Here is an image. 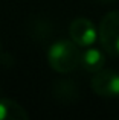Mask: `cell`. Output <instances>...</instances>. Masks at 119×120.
<instances>
[{
    "mask_svg": "<svg viewBox=\"0 0 119 120\" xmlns=\"http://www.w3.org/2000/svg\"><path fill=\"white\" fill-rule=\"evenodd\" d=\"M104 55L101 50L95 49V47H89L83 52V58H81V65L86 71L90 73H96L104 67Z\"/></svg>",
    "mask_w": 119,
    "mask_h": 120,
    "instance_id": "8992f818",
    "label": "cell"
},
{
    "mask_svg": "<svg viewBox=\"0 0 119 120\" xmlns=\"http://www.w3.org/2000/svg\"><path fill=\"white\" fill-rule=\"evenodd\" d=\"M28 117V111L20 103L8 97H0V120H24Z\"/></svg>",
    "mask_w": 119,
    "mask_h": 120,
    "instance_id": "5b68a950",
    "label": "cell"
},
{
    "mask_svg": "<svg viewBox=\"0 0 119 120\" xmlns=\"http://www.w3.org/2000/svg\"><path fill=\"white\" fill-rule=\"evenodd\" d=\"M69 35L79 47H90L98 38V30L95 24L84 17H78L69 26Z\"/></svg>",
    "mask_w": 119,
    "mask_h": 120,
    "instance_id": "277c9868",
    "label": "cell"
},
{
    "mask_svg": "<svg viewBox=\"0 0 119 120\" xmlns=\"http://www.w3.org/2000/svg\"><path fill=\"white\" fill-rule=\"evenodd\" d=\"M0 55H2V43H0Z\"/></svg>",
    "mask_w": 119,
    "mask_h": 120,
    "instance_id": "9c48e42d",
    "label": "cell"
},
{
    "mask_svg": "<svg viewBox=\"0 0 119 120\" xmlns=\"http://www.w3.org/2000/svg\"><path fill=\"white\" fill-rule=\"evenodd\" d=\"M98 2H101V3H110V2H113V0H98Z\"/></svg>",
    "mask_w": 119,
    "mask_h": 120,
    "instance_id": "ba28073f",
    "label": "cell"
},
{
    "mask_svg": "<svg viewBox=\"0 0 119 120\" xmlns=\"http://www.w3.org/2000/svg\"><path fill=\"white\" fill-rule=\"evenodd\" d=\"M99 41L110 56H119V11H111L99 23Z\"/></svg>",
    "mask_w": 119,
    "mask_h": 120,
    "instance_id": "7a4b0ae2",
    "label": "cell"
},
{
    "mask_svg": "<svg viewBox=\"0 0 119 120\" xmlns=\"http://www.w3.org/2000/svg\"><path fill=\"white\" fill-rule=\"evenodd\" d=\"M81 58L83 52L73 40H58L48 49V62L51 68L63 75L79 67Z\"/></svg>",
    "mask_w": 119,
    "mask_h": 120,
    "instance_id": "6da1fadb",
    "label": "cell"
},
{
    "mask_svg": "<svg viewBox=\"0 0 119 120\" xmlns=\"http://www.w3.org/2000/svg\"><path fill=\"white\" fill-rule=\"evenodd\" d=\"M92 90L101 97L119 96V73L113 70H99L93 73Z\"/></svg>",
    "mask_w": 119,
    "mask_h": 120,
    "instance_id": "3957f363",
    "label": "cell"
},
{
    "mask_svg": "<svg viewBox=\"0 0 119 120\" xmlns=\"http://www.w3.org/2000/svg\"><path fill=\"white\" fill-rule=\"evenodd\" d=\"M54 97L63 103H70L78 99V87L72 81H60L52 88Z\"/></svg>",
    "mask_w": 119,
    "mask_h": 120,
    "instance_id": "52a82bcc",
    "label": "cell"
}]
</instances>
